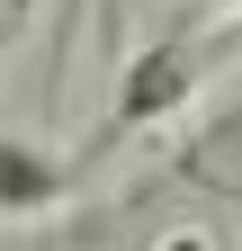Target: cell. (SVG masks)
I'll use <instances>...</instances> for the list:
<instances>
[{
    "label": "cell",
    "mask_w": 242,
    "mask_h": 251,
    "mask_svg": "<svg viewBox=\"0 0 242 251\" xmlns=\"http://www.w3.org/2000/svg\"><path fill=\"white\" fill-rule=\"evenodd\" d=\"M206 63H216V45H206V36H162V45H144V54L126 63V81H117V108H108V126L90 135V162H99L108 144H126V135H144V126H162V117H179V108L197 99Z\"/></svg>",
    "instance_id": "1"
},
{
    "label": "cell",
    "mask_w": 242,
    "mask_h": 251,
    "mask_svg": "<svg viewBox=\"0 0 242 251\" xmlns=\"http://www.w3.org/2000/svg\"><path fill=\"white\" fill-rule=\"evenodd\" d=\"M63 198H72V162H54V152L0 135V206H9V215H45V206H63Z\"/></svg>",
    "instance_id": "2"
},
{
    "label": "cell",
    "mask_w": 242,
    "mask_h": 251,
    "mask_svg": "<svg viewBox=\"0 0 242 251\" xmlns=\"http://www.w3.org/2000/svg\"><path fill=\"white\" fill-rule=\"evenodd\" d=\"M27 27H36V0H0V45H18Z\"/></svg>",
    "instance_id": "3"
},
{
    "label": "cell",
    "mask_w": 242,
    "mask_h": 251,
    "mask_svg": "<svg viewBox=\"0 0 242 251\" xmlns=\"http://www.w3.org/2000/svg\"><path fill=\"white\" fill-rule=\"evenodd\" d=\"M153 251H216L206 233H170V242H153Z\"/></svg>",
    "instance_id": "4"
},
{
    "label": "cell",
    "mask_w": 242,
    "mask_h": 251,
    "mask_svg": "<svg viewBox=\"0 0 242 251\" xmlns=\"http://www.w3.org/2000/svg\"><path fill=\"white\" fill-rule=\"evenodd\" d=\"M233 45H242V18H233Z\"/></svg>",
    "instance_id": "5"
}]
</instances>
